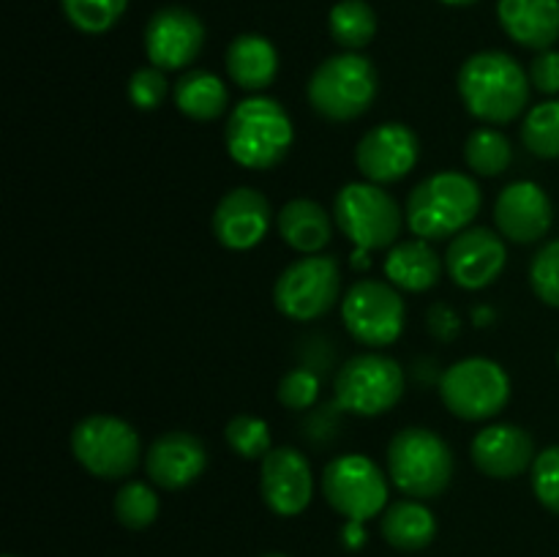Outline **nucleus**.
I'll list each match as a JSON object with an SVG mask.
<instances>
[{"mask_svg":"<svg viewBox=\"0 0 559 557\" xmlns=\"http://www.w3.org/2000/svg\"><path fill=\"white\" fill-rule=\"evenodd\" d=\"M129 0H60L66 20L87 36H102L112 31L126 14Z\"/></svg>","mask_w":559,"mask_h":557,"instance_id":"31","label":"nucleus"},{"mask_svg":"<svg viewBox=\"0 0 559 557\" xmlns=\"http://www.w3.org/2000/svg\"><path fill=\"white\" fill-rule=\"evenodd\" d=\"M227 74L240 91L262 93L273 85L278 74V52L260 33L235 36L227 47Z\"/></svg>","mask_w":559,"mask_h":557,"instance_id":"22","label":"nucleus"},{"mask_svg":"<svg viewBox=\"0 0 559 557\" xmlns=\"http://www.w3.org/2000/svg\"><path fill=\"white\" fill-rule=\"evenodd\" d=\"M328 31L338 47L355 52L374 38L377 14L366 0H338L328 14Z\"/></svg>","mask_w":559,"mask_h":557,"instance_id":"27","label":"nucleus"},{"mask_svg":"<svg viewBox=\"0 0 559 557\" xmlns=\"http://www.w3.org/2000/svg\"><path fill=\"white\" fill-rule=\"evenodd\" d=\"M557 366H559V353H557Z\"/></svg>","mask_w":559,"mask_h":557,"instance_id":"42","label":"nucleus"},{"mask_svg":"<svg viewBox=\"0 0 559 557\" xmlns=\"http://www.w3.org/2000/svg\"><path fill=\"white\" fill-rule=\"evenodd\" d=\"M262 557H287V555H282V552H271V555H262Z\"/></svg>","mask_w":559,"mask_h":557,"instance_id":"41","label":"nucleus"},{"mask_svg":"<svg viewBox=\"0 0 559 557\" xmlns=\"http://www.w3.org/2000/svg\"><path fill=\"white\" fill-rule=\"evenodd\" d=\"M440 399L456 418L489 420L506 410L511 377L491 358H462L442 371Z\"/></svg>","mask_w":559,"mask_h":557,"instance_id":"10","label":"nucleus"},{"mask_svg":"<svg viewBox=\"0 0 559 557\" xmlns=\"http://www.w3.org/2000/svg\"><path fill=\"white\" fill-rule=\"evenodd\" d=\"M530 284L546 306L559 309V238L535 251L530 262Z\"/></svg>","mask_w":559,"mask_h":557,"instance_id":"33","label":"nucleus"},{"mask_svg":"<svg viewBox=\"0 0 559 557\" xmlns=\"http://www.w3.org/2000/svg\"><path fill=\"white\" fill-rule=\"evenodd\" d=\"M175 107L191 120H216L218 115H224L229 104V91L222 80H218L213 71L207 69H191L175 82Z\"/></svg>","mask_w":559,"mask_h":557,"instance_id":"26","label":"nucleus"},{"mask_svg":"<svg viewBox=\"0 0 559 557\" xmlns=\"http://www.w3.org/2000/svg\"><path fill=\"white\" fill-rule=\"evenodd\" d=\"M129 102L134 104L142 112H151V109H158L164 104V98L169 96V80L162 69L156 66H142L134 74L129 76Z\"/></svg>","mask_w":559,"mask_h":557,"instance_id":"35","label":"nucleus"},{"mask_svg":"<svg viewBox=\"0 0 559 557\" xmlns=\"http://www.w3.org/2000/svg\"><path fill=\"white\" fill-rule=\"evenodd\" d=\"M5 557H14V555H5Z\"/></svg>","mask_w":559,"mask_h":557,"instance_id":"43","label":"nucleus"},{"mask_svg":"<svg viewBox=\"0 0 559 557\" xmlns=\"http://www.w3.org/2000/svg\"><path fill=\"white\" fill-rule=\"evenodd\" d=\"M407 306L391 282L360 278L344 293L342 322L349 336L371 349L396 342L404 331Z\"/></svg>","mask_w":559,"mask_h":557,"instance_id":"12","label":"nucleus"},{"mask_svg":"<svg viewBox=\"0 0 559 557\" xmlns=\"http://www.w3.org/2000/svg\"><path fill=\"white\" fill-rule=\"evenodd\" d=\"M112 508L126 530H145L158 519V495L145 481H129L118 489Z\"/></svg>","mask_w":559,"mask_h":557,"instance_id":"30","label":"nucleus"},{"mask_svg":"<svg viewBox=\"0 0 559 557\" xmlns=\"http://www.w3.org/2000/svg\"><path fill=\"white\" fill-rule=\"evenodd\" d=\"M377 69L360 52L331 55L309 80V104L320 118L344 123L369 112L377 98Z\"/></svg>","mask_w":559,"mask_h":557,"instance_id":"5","label":"nucleus"},{"mask_svg":"<svg viewBox=\"0 0 559 557\" xmlns=\"http://www.w3.org/2000/svg\"><path fill=\"white\" fill-rule=\"evenodd\" d=\"M205 467L207 448L191 431H164L145 451V473L158 489H186L205 473Z\"/></svg>","mask_w":559,"mask_h":557,"instance_id":"19","label":"nucleus"},{"mask_svg":"<svg viewBox=\"0 0 559 557\" xmlns=\"http://www.w3.org/2000/svg\"><path fill=\"white\" fill-rule=\"evenodd\" d=\"M426 322H429L431 336L440 339V342H453L459 336V331H462V320H459V315L448 304L429 306Z\"/></svg>","mask_w":559,"mask_h":557,"instance_id":"38","label":"nucleus"},{"mask_svg":"<svg viewBox=\"0 0 559 557\" xmlns=\"http://www.w3.org/2000/svg\"><path fill=\"white\" fill-rule=\"evenodd\" d=\"M418 153L420 142L409 126L380 123L360 137L355 164L369 183L385 186L407 178L418 164Z\"/></svg>","mask_w":559,"mask_h":557,"instance_id":"14","label":"nucleus"},{"mask_svg":"<svg viewBox=\"0 0 559 557\" xmlns=\"http://www.w3.org/2000/svg\"><path fill=\"white\" fill-rule=\"evenodd\" d=\"M260 495L276 517H298L314 497V475L304 451L293 446L271 448L262 459Z\"/></svg>","mask_w":559,"mask_h":557,"instance_id":"15","label":"nucleus"},{"mask_svg":"<svg viewBox=\"0 0 559 557\" xmlns=\"http://www.w3.org/2000/svg\"><path fill=\"white\" fill-rule=\"evenodd\" d=\"M333 222L360 251L391 249L404 227L399 202L382 186L358 180L338 189L333 200Z\"/></svg>","mask_w":559,"mask_h":557,"instance_id":"6","label":"nucleus"},{"mask_svg":"<svg viewBox=\"0 0 559 557\" xmlns=\"http://www.w3.org/2000/svg\"><path fill=\"white\" fill-rule=\"evenodd\" d=\"M404 369L399 360L382 353L353 355L333 380L336 407L360 418L388 413L404 396Z\"/></svg>","mask_w":559,"mask_h":557,"instance_id":"8","label":"nucleus"},{"mask_svg":"<svg viewBox=\"0 0 559 557\" xmlns=\"http://www.w3.org/2000/svg\"><path fill=\"white\" fill-rule=\"evenodd\" d=\"M322 495L338 517L366 524L388 508L391 478L364 453H347L325 464Z\"/></svg>","mask_w":559,"mask_h":557,"instance_id":"11","label":"nucleus"},{"mask_svg":"<svg viewBox=\"0 0 559 557\" xmlns=\"http://www.w3.org/2000/svg\"><path fill=\"white\" fill-rule=\"evenodd\" d=\"M530 470H533V491L538 502L559 517V446L540 451Z\"/></svg>","mask_w":559,"mask_h":557,"instance_id":"36","label":"nucleus"},{"mask_svg":"<svg viewBox=\"0 0 559 557\" xmlns=\"http://www.w3.org/2000/svg\"><path fill=\"white\" fill-rule=\"evenodd\" d=\"M456 85L467 112L491 126L516 120L530 102V74L502 49L469 55L459 69Z\"/></svg>","mask_w":559,"mask_h":557,"instance_id":"1","label":"nucleus"},{"mask_svg":"<svg viewBox=\"0 0 559 557\" xmlns=\"http://www.w3.org/2000/svg\"><path fill=\"white\" fill-rule=\"evenodd\" d=\"M205 47V25L183 5H164L145 25V55L162 71L189 69Z\"/></svg>","mask_w":559,"mask_h":557,"instance_id":"13","label":"nucleus"},{"mask_svg":"<svg viewBox=\"0 0 559 557\" xmlns=\"http://www.w3.org/2000/svg\"><path fill=\"white\" fill-rule=\"evenodd\" d=\"M380 533L393 549L420 552L435 541L437 519L420 500H396L382 511Z\"/></svg>","mask_w":559,"mask_h":557,"instance_id":"25","label":"nucleus"},{"mask_svg":"<svg viewBox=\"0 0 559 557\" xmlns=\"http://www.w3.org/2000/svg\"><path fill=\"white\" fill-rule=\"evenodd\" d=\"M555 222V205L544 186L535 180H516L500 191L495 202V224L502 238L513 244H535Z\"/></svg>","mask_w":559,"mask_h":557,"instance_id":"18","label":"nucleus"},{"mask_svg":"<svg viewBox=\"0 0 559 557\" xmlns=\"http://www.w3.org/2000/svg\"><path fill=\"white\" fill-rule=\"evenodd\" d=\"M508 249L500 233L489 227H467L453 235L445 251V271L462 289H484L506 271Z\"/></svg>","mask_w":559,"mask_h":557,"instance_id":"16","label":"nucleus"},{"mask_svg":"<svg viewBox=\"0 0 559 557\" xmlns=\"http://www.w3.org/2000/svg\"><path fill=\"white\" fill-rule=\"evenodd\" d=\"M522 142L533 156L559 158V98L535 104L524 115Z\"/></svg>","mask_w":559,"mask_h":557,"instance_id":"29","label":"nucleus"},{"mask_svg":"<svg viewBox=\"0 0 559 557\" xmlns=\"http://www.w3.org/2000/svg\"><path fill=\"white\" fill-rule=\"evenodd\" d=\"M530 85L535 91L546 93V96H557L559 93V52L557 49H544L530 63Z\"/></svg>","mask_w":559,"mask_h":557,"instance_id":"37","label":"nucleus"},{"mask_svg":"<svg viewBox=\"0 0 559 557\" xmlns=\"http://www.w3.org/2000/svg\"><path fill=\"white\" fill-rule=\"evenodd\" d=\"M271 222V202L262 197V191L251 189V186H238L218 200L211 227L224 249L249 251L265 240Z\"/></svg>","mask_w":559,"mask_h":557,"instance_id":"17","label":"nucleus"},{"mask_svg":"<svg viewBox=\"0 0 559 557\" xmlns=\"http://www.w3.org/2000/svg\"><path fill=\"white\" fill-rule=\"evenodd\" d=\"M469 457L475 467L489 478L511 481L533 467L538 453L527 429L516 424H491L475 435Z\"/></svg>","mask_w":559,"mask_h":557,"instance_id":"20","label":"nucleus"},{"mask_svg":"<svg viewBox=\"0 0 559 557\" xmlns=\"http://www.w3.org/2000/svg\"><path fill=\"white\" fill-rule=\"evenodd\" d=\"M385 278L396 289L407 293H426L442 276V260L431 249V240L413 238L399 240L385 254Z\"/></svg>","mask_w":559,"mask_h":557,"instance_id":"24","label":"nucleus"},{"mask_svg":"<svg viewBox=\"0 0 559 557\" xmlns=\"http://www.w3.org/2000/svg\"><path fill=\"white\" fill-rule=\"evenodd\" d=\"M388 478L413 500L440 497L453 478L451 446L426 426H407L388 442Z\"/></svg>","mask_w":559,"mask_h":557,"instance_id":"4","label":"nucleus"},{"mask_svg":"<svg viewBox=\"0 0 559 557\" xmlns=\"http://www.w3.org/2000/svg\"><path fill=\"white\" fill-rule=\"evenodd\" d=\"M276 399L287 410H311L320 399V377L317 371H311L309 366H298V369H289L287 375L278 380Z\"/></svg>","mask_w":559,"mask_h":557,"instance_id":"34","label":"nucleus"},{"mask_svg":"<svg viewBox=\"0 0 559 557\" xmlns=\"http://www.w3.org/2000/svg\"><path fill=\"white\" fill-rule=\"evenodd\" d=\"M440 3H445V5H473V3H478V0H440Z\"/></svg>","mask_w":559,"mask_h":557,"instance_id":"40","label":"nucleus"},{"mask_svg":"<svg viewBox=\"0 0 559 557\" xmlns=\"http://www.w3.org/2000/svg\"><path fill=\"white\" fill-rule=\"evenodd\" d=\"M480 202L484 194L478 180L456 169H445L424 178L409 191L404 218L415 238L442 240L464 233L478 216Z\"/></svg>","mask_w":559,"mask_h":557,"instance_id":"2","label":"nucleus"},{"mask_svg":"<svg viewBox=\"0 0 559 557\" xmlns=\"http://www.w3.org/2000/svg\"><path fill=\"white\" fill-rule=\"evenodd\" d=\"M497 20L508 38L544 52L559 38V0H497Z\"/></svg>","mask_w":559,"mask_h":557,"instance_id":"21","label":"nucleus"},{"mask_svg":"<svg viewBox=\"0 0 559 557\" xmlns=\"http://www.w3.org/2000/svg\"><path fill=\"white\" fill-rule=\"evenodd\" d=\"M276 227L284 244L300 254H322L333 238L331 213L306 197H295L276 213Z\"/></svg>","mask_w":559,"mask_h":557,"instance_id":"23","label":"nucleus"},{"mask_svg":"<svg viewBox=\"0 0 559 557\" xmlns=\"http://www.w3.org/2000/svg\"><path fill=\"white\" fill-rule=\"evenodd\" d=\"M342 295V268L331 254H304L276 278L273 304L287 320L311 322L325 317Z\"/></svg>","mask_w":559,"mask_h":557,"instance_id":"9","label":"nucleus"},{"mask_svg":"<svg viewBox=\"0 0 559 557\" xmlns=\"http://www.w3.org/2000/svg\"><path fill=\"white\" fill-rule=\"evenodd\" d=\"M342 544H344V549H349V552L364 549V544H366L364 522H344V528H342Z\"/></svg>","mask_w":559,"mask_h":557,"instance_id":"39","label":"nucleus"},{"mask_svg":"<svg viewBox=\"0 0 559 557\" xmlns=\"http://www.w3.org/2000/svg\"><path fill=\"white\" fill-rule=\"evenodd\" d=\"M71 453L96 478L120 481L140 464L142 442L129 420L96 413L71 429Z\"/></svg>","mask_w":559,"mask_h":557,"instance_id":"7","label":"nucleus"},{"mask_svg":"<svg viewBox=\"0 0 559 557\" xmlns=\"http://www.w3.org/2000/svg\"><path fill=\"white\" fill-rule=\"evenodd\" d=\"M295 142L287 109L271 96H249L229 112L224 145L229 158L251 173H265L287 158Z\"/></svg>","mask_w":559,"mask_h":557,"instance_id":"3","label":"nucleus"},{"mask_svg":"<svg viewBox=\"0 0 559 557\" xmlns=\"http://www.w3.org/2000/svg\"><path fill=\"white\" fill-rule=\"evenodd\" d=\"M224 437L240 459H260L262 462L273 448L271 426L257 415H235L224 429Z\"/></svg>","mask_w":559,"mask_h":557,"instance_id":"32","label":"nucleus"},{"mask_svg":"<svg viewBox=\"0 0 559 557\" xmlns=\"http://www.w3.org/2000/svg\"><path fill=\"white\" fill-rule=\"evenodd\" d=\"M464 162L480 178H497L513 162L511 140L497 129H475L464 142Z\"/></svg>","mask_w":559,"mask_h":557,"instance_id":"28","label":"nucleus"}]
</instances>
